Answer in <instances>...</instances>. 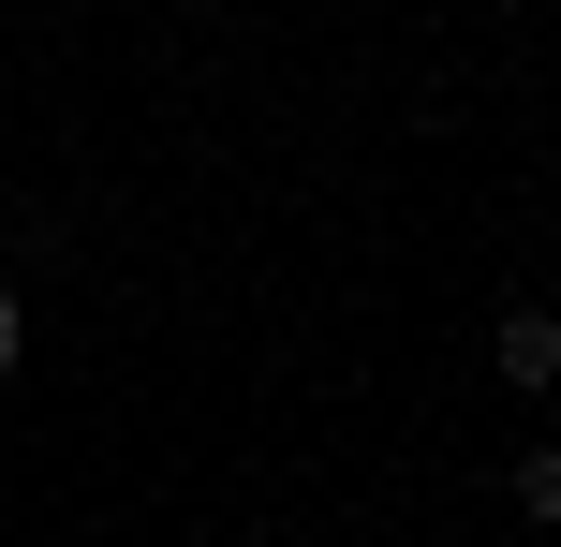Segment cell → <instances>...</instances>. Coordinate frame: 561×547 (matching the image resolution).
<instances>
[{
	"label": "cell",
	"mask_w": 561,
	"mask_h": 547,
	"mask_svg": "<svg viewBox=\"0 0 561 547\" xmlns=\"http://www.w3.org/2000/svg\"><path fill=\"white\" fill-rule=\"evenodd\" d=\"M547 371H561V326L517 311V326H503V385H547Z\"/></svg>",
	"instance_id": "1"
},
{
	"label": "cell",
	"mask_w": 561,
	"mask_h": 547,
	"mask_svg": "<svg viewBox=\"0 0 561 547\" xmlns=\"http://www.w3.org/2000/svg\"><path fill=\"white\" fill-rule=\"evenodd\" d=\"M15 355H30V311H15V282H0V385H15Z\"/></svg>",
	"instance_id": "2"
}]
</instances>
